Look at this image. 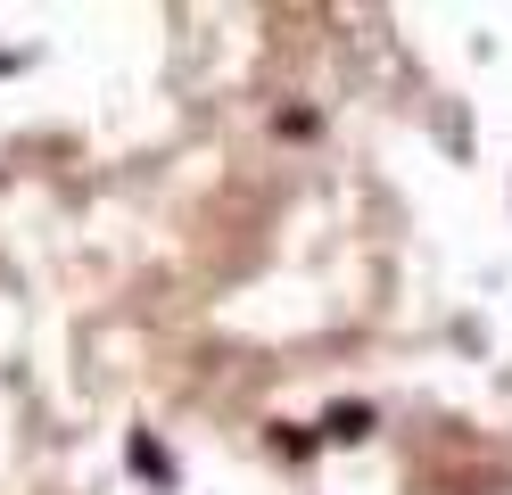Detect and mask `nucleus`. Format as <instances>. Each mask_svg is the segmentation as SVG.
Here are the masks:
<instances>
[{
    "label": "nucleus",
    "mask_w": 512,
    "mask_h": 495,
    "mask_svg": "<svg viewBox=\"0 0 512 495\" xmlns=\"http://www.w3.org/2000/svg\"><path fill=\"white\" fill-rule=\"evenodd\" d=\"M364 429H372V405H339L331 413V438H364Z\"/></svg>",
    "instance_id": "obj_1"
}]
</instances>
